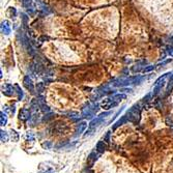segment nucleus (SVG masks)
<instances>
[{
    "label": "nucleus",
    "instance_id": "obj_1",
    "mask_svg": "<svg viewBox=\"0 0 173 173\" xmlns=\"http://www.w3.org/2000/svg\"><path fill=\"white\" fill-rule=\"evenodd\" d=\"M80 27L83 35L110 42L116 38L119 32L120 14L114 6L99 8L86 15Z\"/></svg>",
    "mask_w": 173,
    "mask_h": 173
},
{
    "label": "nucleus",
    "instance_id": "obj_2",
    "mask_svg": "<svg viewBox=\"0 0 173 173\" xmlns=\"http://www.w3.org/2000/svg\"><path fill=\"white\" fill-rule=\"evenodd\" d=\"M44 53L52 61L62 65H79L88 61L90 53L86 43L77 40H58L43 46Z\"/></svg>",
    "mask_w": 173,
    "mask_h": 173
},
{
    "label": "nucleus",
    "instance_id": "obj_3",
    "mask_svg": "<svg viewBox=\"0 0 173 173\" xmlns=\"http://www.w3.org/2000/svg\"><path fill=\"white\" fill-rule=\"evenodd\" d=\"M144 18L160 30L173 28V0H135Z\"/></svg>",
    "mask_w": 173,
    "mask_h": 173
},
{
    "label": "nucleus",
    "instance_id": "obj_4",
    "mask_svg": "<svg viewBox=\"0 0 173 173\" xmlns=\"http://www.w3.org/2000/svg\"><path fill=\"white\" fill-rule=\"evenodd\" d=\"M121 17V38L128 46L146 43L148 40L146 27L136 10L131 6H124Z\"/></svg>",
    "mask_w": 173,
    "mask_h": 173
},
{
    "label": "nucleus",
    "instance_id": "obj_5",
    "mask_svg": "<svg viewBox=\"0 0 173 173\" xmlns=\"http://www.w3.org/2000/svg\"><path fill=\"white\" fill-rule=\"evenodd\" d=\"M77 22L69 18L57 16L50 17L45 21L46 33L56 38H67L75 40L83 35L81 27L77 25Z\"/></svg>",
    "mask_w": 173,
    "mask_h": 173
},
{
    "label": "nucleus",
    "instance_id": "obj_6",
    "mask_svg": "<svg viewBox=\"0 0 173 173\" xmlns=\"http://www.w3.org/2000/svg\"><path fill=\"white\" fill-rule=\"evenodd\" d=\"M50 93L55 99V102L61 100L63 97L64 101L62 103V107L72 106L74 104L80 103L82 100V93L80 92V90L63 83L53 84L50 87Z\"/></svg>",
    "mask_w": 173,
    "mask_h": 173
},
{
    "label": "nucleus",
    "instance_id": "obj_7",
    "mask_svg": "<svg viewBox=\"0 0 173 173\" xmlns=\"http://www.w3.org/2000/svg\"><path fill=\"white\" fill-rule=\"evenodd\" d=\"M86 45L90 53V57L93 59H110L115 52V48L109 40L101 38H88L86 40Z\"/></svg>",
    "mask_w": 173,
    "mask_h": 173
},
{
    "label": "nucleus",
    "instance_id": "obj_8",
    "mask_svg": "<svg viewBox=\"0 0 173 173\" xmlns=\"http://www.w3.org/2000/svg\"><path fill=\"white\" fill-rule=\"evenodd\" d=\"M75 76L78 80L83 81L85 83L90 81L102 80L103 77L105 76V69L101 67V65H92L90 67L79 69Z\"/></svg>",
    "mask_w": 173,
    "mask_h": 173
},
{
    "label": "nucleus",
    "instance_id": "obj_9",
    "mask_svg": "<svg viewBox=\"0 0 173 173\" xmlns=\"http://www.w3.org/2000/svg\"><path fill=\"white\" fill-rule=\"evenodd\" d=\"M54 165L50 162L42 163L40 165V168H38V173H54Z\"/></svg>",
    "mask_w": 173,
    "mask_h": 173
},
{
    "label": "nucleus",
    "instance_id": "obj_10",
    "mask_svg": "<svg viewBox=\"0 0 173 173\" xmlns=\"http://www.w3.org/2000/svg\"><path fill=\"white\" fill-rule=\"evenodd\" d=\"M106 149H107V145L104 141H100V142L97 144V150L99 152H101V154H103Z\"/></svg>",
    "mask_w": 173,
    "mask_h": 173
},
{
    "label": "nucleus",
    "instance_id": "obj_11",
    "mask_svg": "<svg viewBox=\"0 0 173 173\" xmlns=\"http://www.w3.org/2000/svg\"><path fill=\"white\" fill-rule=\"evenodd\" d=\"M28 118H29V112L25 109L22 110V111L20 112V119L23 121H26Z\"/></svg>",
    "mask_w": 173,
    "mask_h": 173
},
{
    "label": "nucleus",
    "instance_id": "obj_12",
    "mask_svg": "<svg viewBox=\"0 0 173 173\" xmlns=\"http://www.w3.org/2000/svg\"><path fill=\"white\" fill-rule=\"evenodd\" d=\"M10 138L12 139V141H14V142H17L18 140H19V135H18V133L16 132V131H10Z\"/></svg>",
    "mask_w": 173,
    "mask_h": 173
},
{
    "label": "nucleus",
    "instance_id": "obj_13",
    "mask_svg": "<svg viewBox=\"0 0 173 173\" xmlns=\"http://www.w3.org/2000/svg\"><path fill=\"white\" fill-rule=\"evenodd\" d=\"M0 135H1V141H2V142H6L7 140H8V135H7L6 132H4V131H1Z\"/></svg>",
    "mask_w": 173,
    "mask_h": 173
},
{
    "label": "nucleus",
    "instance_id": "obj_14",
    "mask_svg": "<svg viewBox=\"0 0 173 173\" xmlns=\"http://www.w3.org/2000/svg\"><path fill=\"white\" fill-rule=\"evenodd\" d=\"M85 129H86V122H85V121H83V122H81V123H80V126H79L78 133L81 134L84 130H85Z\"/></svg>",
    "mask_w": 173,
    "mask_h": 173
},
{
    "label": "nucleus",
    "instance_id": "obj_15",
    "mask_svg": "<svg viewBox=\"0 0 173 173\" xmlns=\"http://www.w3.org/2000/svg\"><path fill=\"white\" fill-rule=\"evenodd\" d=\"M26 140H31V141H34V136L32 133H27L26 136H25Z\"/></svg>",
    "mask_w": 173,
    "mask_h": 173
},
{
    "label": "nucleus",
    "instance_id": "obj_16",
    "mask_svg": "<svg viewBox=\"0 0 173 173\" xmlns=\"http://www.w3.org/2000/svg\"><path fill=\"white\" fill-rule=\"evenodd\" d=\"M5 123H6V117L3 113H1V126H5Z\"/></svg>",
    "mask_w": 173,
    "mask_h": 173
},
{
    "label": "nucleus",
    "instance_id": "obj_17",
    "mask_svg": "<svg viewBox=\"0 0 173 173\" xmlns=\"http://www.w3.org/2000/svg\"><path fill=\"white\" fill-rule=\"evenodd\" d=\"M43 146L44 147H47V148H49V147H50V143H44Z\"/></svg>",
    "mask_w": 173,
    "mask_h": 173
}]
</instances>
